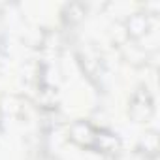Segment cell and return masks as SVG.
I'll return each instance as SVG.
<instances>
[{"mask_svg":"<svg viewBox=\"0 0 160 160\" xmlns=\"http://www.w3.org/2000/svg\"><path fill=\"white\" fill-rule=\"evenodd\" d=\"M68 136L70 139L89 151L94 152H115L121 147V139L117 134H113L108 128H100L96 124H92L91 121H75L70 128H68Z\"/></svg>","mask_w":160,"mask_h":160,"instance_id":"obj_1","label":"cell"},{"mask_svg":"<svg viewBox=\"0 0 160 160\" xmlns=\"http://www.w3.org/2000/svg\"><path fill=\"white\" fill-rule=\"evenodd\" d=\"M0 134H2V128H0Z\"/></svg>","mask_w":160,"mask_h":160,"instance_id":"obj_2","label":"cell"}]
</instances>
